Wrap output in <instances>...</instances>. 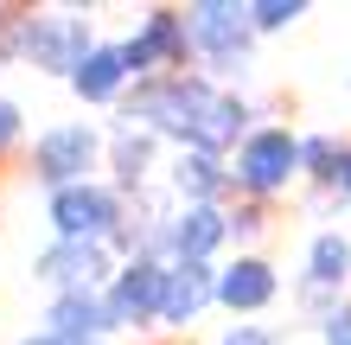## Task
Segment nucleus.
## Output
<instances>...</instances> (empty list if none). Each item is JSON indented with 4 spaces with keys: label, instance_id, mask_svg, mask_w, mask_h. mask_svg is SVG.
I'll use <instances>...</instances> for the list:
<instances>
[{
    "label": "nucleus",
    "instance_id": "16",
    "mask_svg": "<svg viewBox=\"0 0 351 345\" xmlns=\"http://www.w3.org/2000/svg\"><path fill=\"white\" fill-rule=\"evenodd\" d=\"M121 84H128V64H121V45H96L84 64H77L71 90L84 96V103H115Z\"/></svg>",
    "mask_w": 351,
    "mask_h": 345
},
{
    "label": "nucleus",
    "instance_id": "7",
    "mask_svg": "<svg viewBox=\"0 0 351 345\" xmlns=\"http://www.w3.org/2000/svg\"><path fill=\"white\" fill-rule=\"evenodd\" d=\"M185 58H192V32H185V13H173V7H154L134 38H121V64L141 84L167 77V64H185Z\"/></svg>",
    "mask_w": 351,
    "mask_h": 345
},
{
    "label": "nucleus",
    "instance_id": "9",
    "mask_svg": "<svg viewBox=\"0 0 351 345\" xmlns=\"http://www.w3.org/2000/svg\"><path fill=\"white\" fill-rule=\"evenodd\" d=\"M38 281H51L58 294H102L115 281V269H109V243H64L58 237L45 256H38V269H32Z\"/></svg>",
    "mask_w": 351,
    "mask_h": 345
},
{
    "label": "nucleus",
    "instance_id": "23",
    "mask_svg": "<svg viewBox=\"0 0 351 345\" xmlns=\"http://www.w3.org/2000/svg\"><path fill=\"white\" fill-rule=\"evenodd\" d=\"M13 134H19V103H7V96H0V147H7Z\"/></svg>",
    "mask_w": 351,
    "mask_h": 345
},
{
    "label": "nucleus",
    "instance_id": "1",
    "mask_svg": "<svg viewBox=\"0 0 351 345\" xmlns=\"http://www.w3.org/2000/svg\"><path fill=\"white\" fill-rule=\"evenodd\" d=\"M121 121H141V128L179 141V147H198V154H223L237 141H250V109L237 103L230 90L204 84V77H185V71H167L154 84L134 90V103L121 109Z\"/></svg>",
    "mask_w": 351,
    "mask_h": 345
},
{
    "label": "nucleus",
    "instance_id": "5",
    "mask_svg": "<svg viewBox=\"0 0 351 345\" xmlns=\"http://www.w3.org/2000/svg\"><path fill=\"white\" fill-rule=\"evenodd\" d=\"M102 160V134L90 128V121H58V128L38 134L32 147V173L38 186L64 192V186H90V167Z\"/></svg>",
    "mask_w": 351,
    "mask_h": 345
},
{
    "label": "nucleus",
    "instance_id": "11",
    "mask_svg": "<svg viewBox=\"0 0 351 345\" xmlns=\"http://www.w3.org/2000/svg\"><path fill=\"white\" fill-rule=\"evenodd\" d=\"M217 300V269L211 262H167V294H160V326H192Z\"/></svg>",
    "mask_w": 351,
    "mask_h": 345
},
{
    "label": "nucleus",
    "instance_id": "22",
    "mask_svg": "<svg viewBox=\"0 0 351 345\" xmlns=\"http://www.w3.org/2000/svg\"><path fill=\"white\" fill-rule=\"evenodd\" d=\"M256 230H262V211H256V205L230 211V237H256Z\"/></svg>",
    "mask_w": 351,
    "mask_h": 345
},
{
    "label": "nucleus",
    "instance_id": "18",
    "mask_svg": "<svg viewBox=\"0 0 351 345\" xmlns=\"http://www.w3.org/2000/svg\"><path fill=\"white\" fill-rule=\"evenodd\" d=\"M339 167H345V147L332 134H300V173H313L319 186H332Z\"/></svg>",
    "mask_w": 351,
    "mask_h": 345
},
{
    "label": "nucleus",
    "instance_id": "20",
    "mask_svg": "<svg viewBox=\"0 0 351 345\" xmlns=\"http://www.w3.org/2000/svg\"><path fill=\"white\" fill-rule=\"evenodd\" d=\"M217 345H281V333H268V326H250V320H237V326L223 333Z\"/></svg>",
    "mask_w": 351,
    "mask_h": 345
},
{
    "label": "nucleus",
    "instance_id": "24",
    "mask_svg": "<svg viewBox=\"0 0 351 345\" xmlns=\"http://www.w3.org/2000/svg\"><path fill=\"white\" fill-rule=\"evenodd\" d=\"M332 192H339L345 205H351V147H345V167H339V179H332Z\"/></svg>",
    "mask_w": 351,
    "mask_h": 345
},
{
    "label": "nucleus",
    "instance_id": "17",
    "mask_svg": "<svg viewBox=\"0 0 351 345\" xmlns=\"http://www.w3.org/2000/svg\"><path fill=\"white\" fill-rule=\"evenodd\" d=\"M154 147H160V134H154V128H141V121H121V128L109 134V167H115L121 186H141V179H147Z\"/></svg>",
    "mask_w": 351,
    "mask_h": 345
},
{
    "label": "nucleus",
    "instance_id": "10",
    "mask_svg": "<svg viewBox=\"0 0 351 345\" xmlns=\"http://www.w3.org/2000/svg\"><path fill=\"white\" fill-rule=\"evenodd\" d=\"M230 243V211L223 205H179L167 224V262H211Z\"/></svg>",
    "mask_w": 351,
    "mask_h": 345
},
{
    "label": "nucleus",
    "instance_id": "12",
    "mask_svg": "<svg viewBox=\"0 0 351 345\" xmlns=\"http://www.w3.org/2000/svg\"><path fill=\"white\" fill-rule=\"evenodd\" d=\"M275 288L281 281H275V269H268L262 256H237L230 269H217V300L230 313H262L268 300H275Z\"/></svg>",
    "mask_w": 351,
    "mask_h": 345
},
{
    "label": "nucleus",
    "instance_id": "8",
    "mask_svg": "<svg viewBox=\"0 0 351 345\" xmlns=\"http://www.w3.org/2000/svg\"><path fill=\"white\" fill-rule=\"evenodd\" d=\"M237 186L243 192H256V198H268V192H287V179L300 173V134H287V128H256L250 141L237 147Z\"/></svg>",
    "mask_w": 351,
    "mask_h": 345
},
{
    "label": "nucleus",
    "instance_id": "13",
    "mask_svg": "<svg viewBox=\"0 0 351 345\" xmlns=\"http://www.w3.org/2000/svg\"><path fill=\"white\" fill-rule=\"evenodd\" d=\"M230 167H223L217 154H198V147H179V160H173V192L185 198V205H217L223 198V186H230Z\"/></svg>",
    "mask_w": 351,
    "mask_h": 345
},
{
    "label": "nucleus",
    "instance_id": "6",
    "mask_svg": "<svg viewBox=\"0 0 351 345\" xmlns=\"http://www.w3.org/2000/svg\"><path fill=\"white\" fill-rule=\"evenodd\" d=\"M160 294H167V262L128 256L115 269V281L102 288V320L115 326H160Z\"/></svg>",
    "mask_w": 351,
    "mask_h": 345
},
{
    "label": "nucleus",
    "instance_id": "4",
    "mask_svg": "<svg viewBox=\"0 0 351 345\" xmlns=\"http://www.w3.org/2000/svg\"><path fill=\"white\" fill-rule=\"evenodd\" d=\"M51 224L64 243H115L121 230H128V211H121V192L109 186H64L51 192Z\"/></svg>",
    "mask_w": 351,
    "mask_h": 345
},
{
    "label": "nucleus",
    "instance_id": "19",
    "mask_svg": "<svg viewBox=\"0 0 351 345\" xmlns=\"http://www.w3.org/2000/svg\"><path fill=\"white\" fill-rule=\"evenodd\" d=\"M300 13H306V0H256V7H250V26L256 32H287Z\"/></svg>",
    "mask_w": 351,
    "mask_h": 345
},
{
    "label": "nucleus",
    "instance_id": "14",
    "mask_svg": "<svg viewBox=\"0 0 351 345\" xmlns=\"http://www.w3.org/2000/svg\"><path fill=\"white\" fill-rule=\"evenodd\" d=\"M351 281V237L345 230H319L306 243V281L300 288H319V294H339Z\"/></svg>",
    "mask_w": 351,
    "mask_h": 345
},
{
    "label": "nucleus",
    "instance_id": "2",
    "mask_svg": "<svg viewBox=\"0 0 351 345\" xmlns=\"http://www.w3.org/2000/svg\"><path fill=\"white\" fill-rule=\"evenodd\" d=\"M185 32H192V51L211 58V71L223 77H243L250 71V45H256V26H250V7H230V0H198L185 7Z\"/></svg>",
    "mask_w": 351,
    "mask_h": 345
},
{
    "label": "nucleus",
    "instance_id": "3",
    "mask_svg": "<svg viewBox=\"0 0 351 345\" xmlns=\"http://www.w3.org/2000/svg\"><path fill=\"white\" fill-rule=\"evenodd\" d=\"M13 45L26 51V64L51 71V77H77V64L96 51V45H90V19H77L71 7H64V13L19 19V26H13Z\"/></svg>",
    "mask_w": 351,
    "mask_h": 345
},
{
    "label": "nucleus",
    "instance_id": "21",
    "mask_svg": "<svg viewBox=\"0 0 351 345\" xmlns=\"http://www.w3.org/2000/svg\"><path fill=\"white\" fill-rule=\"evenodd\" d=\"M319 339H326V345H351V300H345V307L319 326Z\"/></svg>",
    "mask_w": 351,
    "mask_h": 345
},
{
    "label": "nucleus",
    "instance_id": "15",
    "mask_svg": "<svg viewBox=\"0 0 351 345\" xmlns=\"http://www.w3.org/2000/svg\"><path fill=\"white\" fill-rule=\"evenodd\" d=\"M45 320H51L45 333L71 339V345H96L102 333H109V320H102V294H58Z\"/></svg>",
    "mask_w": 351,
    "mask_h": 345
},
{
    "label": "nucleus",
    "instance_id": "25",
    "mask_svg": "<svg viewBox=\"0 0 351 345\" xmlns=\"http://www.w3.org/2000/svg\"><path fill=\"white\" fill-rule=\"evenodd\" d=\"M26 345H71V339H58V333H38V339H26Z\"/></svg>",
    "mask_w": 351,
    "mask_h": 345
}]
</instances>
